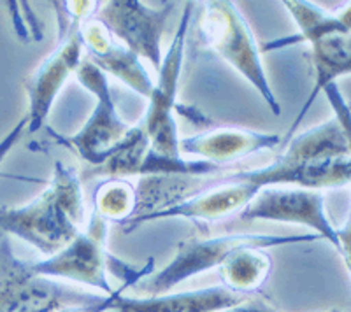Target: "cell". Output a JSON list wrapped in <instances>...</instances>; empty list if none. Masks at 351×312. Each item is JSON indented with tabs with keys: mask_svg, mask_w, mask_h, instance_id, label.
<instances>
[{
	"mask_svg": "<svg viewBox=\"0 0 351 312\" xmlns=\"http://www.w3.org/2000/svg\"><path fill=\"white\" fill-rule=\"evenodd\" d=\"M199 32L204 44L218 53L228 65L252 84L260 93L272 114L280 116L281 104L269 84L267 73L263 68L258 44L244 20L243 12L234 2L215 0L204 2Z\"/></svg>",
	"mask_w": 351,
	"mask_h": 312,
	"instance_id": "7",
	"label": "cell"
},
{
	"mask_svg": "<svg viewBox=\"0 0 351 312\" xmlns=\"http://www.w3.org/2000/svg\"><path fill=\"white\" fill-rule=\"evenodd\" d=\"M108 229V221L92 211L86 230H81L64 249L53 257L30 263L32 272L49 279H64L76 285L93 286L104 295H112L116 289L109 285L108 270L111 268L120 277L118 270L127 268L128 265L116 260L106 249Z\"/></svg>",
	"mask_w": 351,
	"mask_h": 312,
	"instance_id": "9",
	"label": "cell"
},
{
	"mask_svg": "<svg viewBox=\"0 0 351 312\" xmlns=\"http://www.w3.org/2000/svg\"><path fill=\"white\" fill-rule=\"evenodd\" d=\"M258 192L260 188H256L255 184L244 181L237 172H232L227 176L215 177L204 188L197 190L195 193H190L181 200L155 209L143 216L132 218L121 226L127 233L144 223L169 220V218L216 223L232 214H239Z\"/></svg>",
	"mask_w": 351,
	"mask_h": 312,
	"instance_id": "13",
	"label": "cell"
},
{
	"mask_svg": "<svg viewBox=\"0 0 351 312\" xmlns=\"http://www.w3.org/2000/svg\"><path fill=\"white\" fill-rule=\"evenodd\" d=\"M281 139L283 137L276 135V133L218 127V129L197 133L192 137H181L180 153L197 156L199 160L227 168L228 164L243 160V158L256 155V153L274 149L276 146L281 144Z\"/></svg>",
	"mask_w": 351,
	"mask_h": 312,
	"instance_id": "14",
	"label": "cell"
},
{
	"mask_svg": "<svg viewBox=\"0 0 351 312\" xmlns=\"http://www.w3.org/2000/svg\"><path fill=\"white\" fill-rule=\"evenodd\" d=\"M328 312H343V311H337V309H334V311H328Z\"/></svg>",
	"mask_w": 351,
	"mask_h": 312,
	"instance_id": "22",
	"label": "cell"
},
{
	"mask_svg": "<svg viewBox=\"0 0 351 312\" xmlns=\"http://www.w3.org/2000/svg\"><path fill=\"white\" fill-rule=\"evenodd\" d=\"M350 127L332 116L288 140L280 158L265 167L237 170L247 183L256 188L299 186L307 190L339 188L351 179Z\"/></svg>",
	"mask_w": 351,
	"mask_h": 312,
	"instance_id": "2",
	"label": "cell"
},
{
	"mask_svg": "<svg viewBox=\"0 0 351 312\" xmlns=\"http://www.w3.org/2000/svg\"><path fill=\"white\" fill-rule=\"evenodd\" d=\"M127 288H130L128 285H121L120 288H116V291L112 295H104L97 296L93 300L84 302V304H76V305H67V307H62L55 312H111L114 309L116 302L121 295H125Z\"/></svg>",
	"mask_w": 351,
	"mask_h": 312,
	"instance_id": "19",
	"label": "cell"
},
{
	"mask_svg": "<svg viewBox=\"0 0 351 312\" xmlns=\"http://www.w3.org/2000/svg\"><path fill=\"white\" fill-rule=\"evenodd\" d=\"M93 211L108 223L125 224L139 211V190L123 177H111L97 186Z\"/></svg>",
	"mask_w": 351,
	"mask_h": 312,
	"instance_id": "18",
	"label": "cell"
},
{
	"mask_svg": "<svg viewBox=\"0 0 351 312\" xmlns=\"http://www.w3.org/2000/svg\"><path fill=\"white\" fill-rule=\"evenodd\" d=\"M84 229L83 183L76 168L55 161L48 188L21 207H0V232L25 240L46 257Z\"/></svg>",
	"mask_w": 351,
	"mask_h": 312,
	"instance_id": "3",
	"label": "cell"
},
{
	"mask_svg": "<svg viewBox=\"0 0 351 312\" xmlns=\"http://www.w3.org/2000/svg\"><path fill=\"white\" fill-rule=\"evenodd\" d=\"M25 132H27V116L21 118V120L14 125V129L9 130L8 135L0 140V164L5 160V156L11 153V149L18 144V140L21 139V135H23Z\"/></svg>",
	"mask_w": 351,
	"mask_h": 312,
	"instance_id": "20",
	"label": "cell"
},
{
	"mask_svg": "<svg viewBox=\"0 0 351 312\" xmlns=\"http://www.w3.org/2000/svg\"><path fill=\"white\" fill-rule=\"evenodd\" d=\"M272 260L267 249L241 248L230 252L218 267L225 288L241 295H255L267 281Z\"/></svg>",
	"mask_w": 351,
	"mask_h": 312,
	"instance_id": "17",
	"label": "cell"
},
{
	"mask_svg": "<svg viewBox=\"0 0 351 312\" xmlns=\"http://www.w3.org/2000/svg\"><path fill=\"white\" fill-rule=\"evenodd\" d=\"M176 5V2H164L160 8H149L137 0H109L99 4L93 20L99 21L109 36L120 39L137 58L148 60L158 73L164 60L162 39Z\"/></svg>",
	"mask_w": 351,
	"mask_h": 312,
	"instance_id": "12",
	"label": "cell"
},
{
	"mask_svg": "<svg viewBox=\"0 0 351 312\" xmlns=\"http://www.w3.org/2000/svg\"><path fill=\"white\" fill-rule=\"evenodd\" d=\"M319 240L316 233H295V235H260V233H228V235L208 237V239L181 240L176 248L172 260L160 268L158 272H152L137 285V293L141 296H156L171 293L174 286L181 285L190 277L208 272L211 268H218L227 260L230 252L241 248L271 249L287 244H306Z\"/></svg>",
	"mask_w": 351,
	"mask_h": 312,
	"instance_id": "6",
	"label": "cell"
},
{
	"mask_svg": "<svg viewBox=\"0 0 351 312\" xmlns=\"http://www.w3.org/2000/svg\"><path fill=\"white\" fill-rule=\"evenodd\" d=\"M290 16L299 27V39L306 40L311 46L313 68H315V86L306 104L300 109L297 120L291 123L290 130L281 142H287L293 137L299 125L302 123L316 96L327 86L335 83L341 76L351 73V21L350 4L343 11L328 12L313 2H283Z\"/></svg>",
	"mask_w": 351,
	"mask_h": 312,
	"instance_id": "4",
	"label": "cell"
},
{
	"mask_svg": "<svg viewBox=\"0 0 351 312\" xmlns=\"http://www.w3.org/2000/svg\"><path fill=\"white\" fill-rule=\"evenodd\" d=\"M237 221H276L302 224L315 230L319 239L330 242L348 267L350 261V224L335 229L325 212V196L319 190L307 188H262L253 200L237 214Z\"/></svg>",
	"mask_w": 351,
	"mask_h": 312,
	"instance_id": "10",
	"label": "cell"
},
{
	"mask_svg": "<svg viewBox=\"0 0 351 312\" xmlns=\"http://www.w3.org/2000/svg\"><path fill=\"white\" fill-rule=\"evenodd\" d=\"M83 48L88 60L106 76L111 74L144 99L152 95L155 81L149 77L141 58L125 46L116 44L108 30L92 18L83 23Z\"/></svg>",
	"mask_w": 351,
	"mask_h": 312,
	"instance_id": "15",
	"label": "cell"
},
{
	"mask_svg": "<svg viewBox=\"0 0 351 312\" xmlns=\"http://www.w3.org/2000/svg\"><path fill=\"white\" fill-rule=\"evenodd\" d=\"M218 312H280V311L272 307V305H269L263 298L252 296V298L244 302V304L236 305V307L223 309V311H218Z\"/></svg>",
	"mask_w": 351,
	"mask_h": 312,
	"instance_id": "21",
	"label": "cell"
},
{
	"mask_svg": "<svg viewBox=\"0 0 351 312\" xmlns=\"http://www.w3.org/2000/svg\"><path fill=\"white\" fill-rule=\"evenodd\" d=\"M93 298L56 279L36 276L30 263L14 255L9 235L0 232V312H55Z\"/></svg>",
	"mask_w": 351,
	"mask_h": 312,
	"instance_id": "11",
	"label": "cell"
},
{
	"mask_svg": "<svg viewBox=\"0 0 351 312\" xmlns=\"http://www.w3.org/2000/svg\"><path fill=\"white\" fill-rule=\"evenodd\" d=\"M252 296L255 295H241L223 285L156 296L121 295L111 312H218L244 304Z\"/></svg>",
	"mask_w": 351,
	"mask_h": 312,
	"instance_id": "16",
	"label": "cell"
},
{
	"mask_svg": "<svg viewBox=\"0 0 351 312\" xmlns=\"http://www.w3.org/2000/svg\"><path fill=\"white\" fill-rule=\"evenodd\" d=\"M195 4H184L183 18L178 27L174 39L164 55L162 67L156 74V83L152 95L148 96V111L139 127L146 139V153L136 170V176L152 177H206L223 172V167L204 160H184L180 153V132L176 123V96L180 84L181 67H183L184 44L188 28L192 21Z\"/></svg>",
	"mask_w": 351,
	"mask_h": 312,
	"instance_id": "1",
	"label": "cell"
},
{
	"mask_svg": "<svg viewBox=\"0 0 351 312\" xmlns=\"http://www.w3.org/2000/svg\"><path fill=\"white\" fill-rule=\"evenodd\" d=\"M58 42L27 81V132L36 133L44 127L56 96L83 62V23L97 11L99 2H60Z\"/></svg>",
	"mask_w": 351,
	"mask_h": 312,
	"instance_id": "5",
	"label": "cell"
},
{
	"mask_svg": "<svg viewBox=\"0 0 351 312\" xmlns=\"http://www.w3.org/2000/svg\"><path fill=\"white\" fill-rule=\"evenodd\" d=\"M74 76L80 84L93 96L92 114L83 129L72 137H56L62 144L76 151L77 155L92 165L100 168L120 151L132 135L134 127L121 120L112 99L109 79L100 68H97L88 58H83Z\"/></svg>",
	"mask_w": 351,
	"mask_h": 312,
	"instance_id": "8",
	"label": "cell"
}]
</instances>
